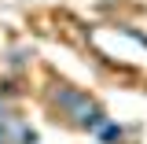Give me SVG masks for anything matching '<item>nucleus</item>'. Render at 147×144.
Segmentation results:
<instances>
[{"label":"nucleus","mask_w":147,"mask_h":144,"mask_svg":"<svg viewBox=\"0 0 147 144\" xmlns=\"http://www.w3.org/2000/svg\"><path fill=\"white\" fill-rule=\"evenodd\" d=\"M52 100H55V104H59L63 111H70V115L77 118V122H81V118H85V115L92 111V100L85 96V92L70 89V85H63V89H55V92H52Z\"/></svg>","instance_id":"f257e3e1"},{"label":"nucleus","mask_w":147,"mask_h":144,"mask_svg":"<svg viewBox=\"0 0 147 144\" xmlns=\"http://www.w3.org/2000/svg\"><path fill=\"white\" fill-rule=\"evenodd\" d=\"M96 133H99L103 141H118V137H121V129H118V126H110V122H103V126L96 129Z\"/></svg>","instance_id":"f03ea898"},{"label":"nucleus","mask_w":147,"mask_h":144,"mask_svg":"<svg viewBox=\"0 0 147 144\" xmlns=\"http://www.w3.org/2000/svg\"><path fill=\"white\" fill-rule=\"evenodd\" d=\"M0 144H7V126L0 122Z\"/></svg>","instance_id":"7ed1b4c3"},{"label":"nucleus","mask_w":147,"mask_h":144,"mask_svg":"<svg viewBox=\"0 0 147 144\" xmlns=\"http://www.w3.org/2000/svg\"><path fill=\"white\" fill-rule=\"evenodd\" d=\"M4 115H7V104H4V100H0V122H4Z\"/></svg>","instance_id":"20e7f679"}]
</instances>
